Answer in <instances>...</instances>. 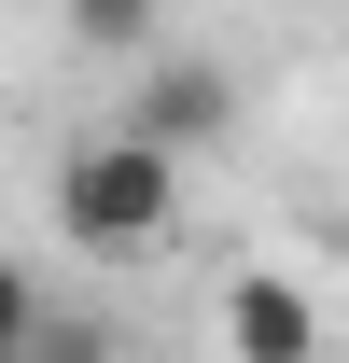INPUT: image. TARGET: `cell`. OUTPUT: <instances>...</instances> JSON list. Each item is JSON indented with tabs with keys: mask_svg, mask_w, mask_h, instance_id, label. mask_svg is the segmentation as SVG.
I'll list each match as a JSON object with an SVG mask.
<instances>
[{
	"mask_svg": "<svg viewBox=\"0 0 349 363\" xmlns=\"http://www.w3.org/2000/svg\"><path fill=\"white\" fill-rule=\"evenodd\" d=\"M56 238L84 252V266H140V252H168L182 238V154H154L140 126H98L56 154Z\"/></svg>",
	"mask_w": 349,
	"mask_h": 363,
	"instance_id": "6da1fadb",
	"label": "cell"
},
{
	"mask_svg": "<svg viewBox=\"0 0 349 363\" xmlns=\"http://www.w3.org/2000/svg\"><path fill=\"white\" fill-rule=\"evenodd\" d=\"M126 126L154 140V154H210V140L238 126V84H223L210 56H154V70L126 84Z\"/></svg>",
	"mask_w": 349,
	"mask_h": 363,
	"instance_id": "7a4b0ae2",
	"label": "cell"
},
{
	"mask_svg": "<svg viewBox=\"0 0 349 363\" xmlns=\"http://www.w3.org/2000/svg\"><path fill=\"white\" fill-rule=\"evenodd\" d=\"M223 350H238V363H321V294H307L294 266L223 279Z\"/></svg>",
	"mask_w": 349,
	"mask_h": 363,
	"instance_id": "3957f363",
	"label": "cell"
},
{
	"mask_svg": "<svg viewBox=\"0 0 349 363\" xmlns=\"http://www.w3.org/2000/svg\"><path fill=\"white\" fill-rule=\"evenodd\" d=\"M70 43H98V56H154V0H70Z\"/></svg>",
	"mask_w": 349,
	"mask_h": 363,
	"instance_id": "277c9868",
	"label": "cell"
},
{
	"mask_svg": "<svg viewBox=\"0 0 349 363\" xmlns=\"http://www.w3.org/2000/svg\"><path fill=\"white\" fill-rule=\"evenodd\" d=\"M0 363H43V279L0 266Z\"/></svg>",
	"mask_w": 349,
	"mask_h": 363,
	"instance_id": "5b68a950",
	"label": "cell"
}]
</instances>
